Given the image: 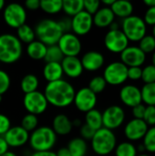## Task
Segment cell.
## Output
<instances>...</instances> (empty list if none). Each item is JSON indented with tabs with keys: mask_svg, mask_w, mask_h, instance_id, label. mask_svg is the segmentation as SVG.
<instances>
[{
	"mask_svg": "<svg viewBox=\"0 0 155 156\" xmlns=\"http://www.w3.org/2000/svg\"><path fill=\"white\" fill-rule=\"evenodd\" d=\"M43 93L48 105L62 109L73 103L76 90L70 82L62 79L47 83Z\"/></svg>",
	"mask_w": 155,
	"mask_h": 156,
	"instance_id": "6da1fadb",
	"label": "cell"
},
{
	"mask_svg": "<svg viewBox=\"0 0 155 156\" xmlns=\"http://www.w3.org/2000/svg\"><path fill=\"white\" fill-rule=\"evenodd\" d=\"M23 54V44L16 35L4 33L0 35V63L13 64L18 61Z\"/></svg>",
	"mask_w": 155,
	"mask_h": 156,
	"instance_id": "7a4b0ae2",
	"label": "cell"
},
{
	"mask_svg": "<svg viewBox=\"0 0 155 156\" xmlns=\"http://www.w3.org/2000/svg\"><path fill=\"white\" fill-rule=\"evenodd\" d=\"M34 30L37 40L45 44L47 47L57 45L64 33L59 22L51 18L41 19L36 25Z\"/></svg>",
	"mask_w": 155,
	"mask_h": 156,
	"instance_id": "3957f363",
	"label": "cell"
},
{
	"mask_svg": "<svg viewBox=\"0 0 155 156\" xmlns=\"http://www.w3.org/2000/svg\"><path fill=\"white\" fill-rule=\"evenodd\" d=\"M57 134L49 126H38L29 133L28 144L34 152L52 151L57 144Z\"/></svg>",
	"mask_w": 155,
	"mask_h": 156,
	"instance_id": "277c9868",
	"label": "cell"
},
{
	"mask_svg": "<svg viewBox=\"0 0 155 156\" xmlns=\"http://www.w3.org/2000/svg\"><path fill=\"white\" fill-rule=\"evenodd\" d=\"M117 145V138L113 131L106 128H100L95 132L90 140V146L95 154L107 156L114 152Z\"/></svg>",
	"mask_w": 155,
	"mask_h": 156,
	"instance_id": "5b68a950",
	"label": "cell"
},
{
	"mask_svg": "<svg viewBox=\"0 0 155 156\" xmlns=\"http://www.w3.org/2000/svg\"><path fill=\"white\" fill-rule=\"evenodd\" d=\"M129 41L139 42L147 32V26L139 16L132 15L129 17L122 19V29Z\"/></svg>",
	"mask_w": 155,
	"mask_h": 156,
	"instance_id": "8992f818",
	"label": "cell"
},
{
	"mask_svg": "<svg viewBox=\"0 0 155 156\" xmlns=\"http://www.w3.org/2000/svg\"><path fill=\"white\" fill-rule=\"evenodd\" d=\"M27 14L26 8L18 3H10L5 5L3 9V20L5 24L11 28H18L26 24Z\"/></svg>",
	"mask_w": 155,
	"mask_h": 156,
	"instance_id": "52a82bcc",
	"label": "cell"
},
{
	"mask_svg": "<svg viewBox=\"0 0 155 156\" xmlns=\"http://www.w3.org/2000/svg\"><path fill=\"white\" fill-rule=\"evenodd\" d=\"M102 77L107 85H122L128 80V67L121 61H113L105 67Z\"/></svg>",
	"mask_w": 155,
	"mask_h": 156,
	"instance_id": "ba28073f",
	"label": "cell"
},
{
	"mask_svg": "<svg viewBox=\"0 0 155 156\" xmlns=\"http://www.w3.org/2000/svg\"><path fill=\"white\" fill-rule=\"evenodd\" d=\"M22 102L27 113L36 116L44 113L48 107V103L44 93L39 90L24 94Z\"/></svg>",
	"mask_w": 155,
	"mask_h": 156,
	"instance_id": "9c48e42d",
	"label": "cell"
},
{
	"mask_svg": "<svg viewBox=\"0 0 155 156\" xmlns=\"http://www.w3.org/2000/svg\"><path fill=\"white\" fill-rule=\"evenodd\" d=\"M101 114L103 128L111 131L121 127L125 121V112L119 105H111L107 107Z\"/></svg>",
	"mask_w": 155,
	"mask_h": 156,
	"instance_id": "30bf717a",
	"label": "cell"
},
{
	"mask_svg": "<svg viewBox=\"0 0 155 156\" xmlns=\"http://www.w3.org/2000/svg\"><path fill=\"white\" fill-rule=\"evenodd\" d=\"M103 43L105 48L114 54H121L129 46V40L121 29H110L105 34Z\"/></svg>",
	"mask_w": 155,
	"mask_h": 156,
	"instance_id": "8fae6325",
	"label": "cell"
},
{
	"mask_svg": "<svg viewBox=\"0 0 155 156\" xmlns=\"http://www.w3.org/2000/svg\"><path fill=\"white\" fill-rule=\"evenodd\" d=\"M97 101V95L92 92L88 87H82L76 91L73 103L79 112L86 113L95 109Z\"/></svg>",
	"mask_w": 155,
	"mask_h": 156,
	"instance_id": "7c38bea8",
	"label": "cell"
},
{
	"mask_svg": "<svg viewBox=\"0 0 155 156\" xmlns=\"http://www.w3.org/2000/svg\"><path fill=\"white\" fill-rule=\"evenodd\" d=\"M57 45L64 57H78L82 49L79 37L72 32L63 33Z\"/></svg>",
	"mask_w": 155,
	"mask_h": 156,
	"instance_id": "4fadbf2b",
	"label": "cell"
},
{
	"mask_svg": "<svg viewBox=\"0 0 155 156\" xmlns=\"http://www.w3.org/2000/svg\"><path fill=\"white\" fill-rule=\"evenodd\" d=\"M92 16L84 10L71 17V32L79 37L89 34L92 29Z\"/></svg>",
	"mask_w": 155,
	"mask_h": 156,
	"instance_id": "5bb4252c",
	"label": "cell"
},
{
	"mask_svg": "<svg viewBox=\"0 0 155 156\" xmlns=\"http://www.w3.org/2000/svg\"><path fill=\"white\" fill-rule=\"evenodd\" d=\"M121 62L128 68L141 67L146 60V54H144L139 47L128 46L121 54Z\"/></svg>",
	"mask_w": 155,
	"mask_h": 156,
	"instance_id": "9a60e30c",
	"label": "cell"
},
{
	"mask_svg": "<svg viewBox=\"0 0 155 156\" xmlns=\"http://www.w3.org/2000/svg\"><path fill=\"white\" fill-rule=\"evenodd\" d=\"M3 137L5 138L9 148H19L28 143L29 133H27L20 125L11 126Z\"/></svg>",
	"mask_w": 155,
	"mask_h": 156,
	"instance_id": "2e32d148",
	"label": "cell"
},
{
	"mask_svg": "<svg viewBox=\"0 0 155 156\" xmlns=\"http://www.w3.org/2000/svg\"><path fill=\"white\" fill-rule=\"evenodd\" d=\"M148 129L149 126L143 120L132 119L126 123L124 127V135L129 142H136L143 139Z\"/></svg>",
	"mask_w": 155,
	"mask_h": 156,
	"instance_id": "e0dca14e",
	"label": "cell"
},
{
	"mask_svg": "<svg viewBox=\"0 0 155 156\" xmlns=\"http://www.w3.org/2000/svg\"><path fill=\"white\" fill-rule=\"evenodd\" d=\"M120 99L124 105L131 108L143 103L141 89L132 84L125 85L121 89Z\"/></svg>",
	"mask_w": 155,
	"mask_h": 156,
	"instance_id": "ac0fdd59",
	"label": "cell"
},
{
	"mask_svg": "<svg viewBox=\"0 0 155 156\" xmlns=\"http://www.w3.org/2000/svg\"><path fill=\"white\" fill-rule=\"evenodd\" d=\"M80 61L84 70L94 72L103 67L105 58L102 53L96 50H90L82 55Z\"/></svg>",
	"mask_w": 155,
	"mask_h": 156,
	"instance_id": "d6986e66",
	"label": "cell"
},
{
	"mask_svg": "<svg viewBox=\"0 0 155 156\" xmlns=\"http://www.w3.org/2000/svg\"><path fill=\"white\" fill-rule=\"evenodd\" d=\"M63 73L70 79H78L83 74V67L78 57H64L60 62Z\"/></svg>",
	"mask_w": 155,
	"mask_h": 156,
	"instance_id": "ffe728a7",
	"label": "cell"
},
{
	"mask_svg": "<svg viewBox=\"0 0 155 156\" xmlns=\"http://www.w3.org/2000/svg\"><path fill=\"white\" fill-rule=\"evenodd\" d=\"M51 128L57 136H66L72 132L73 123L68 115L64 113H58L53 118Z\"/></svg>",
	"mask_w": 155,
	"mask_h": 156,
	"instance_id": "44dd1931",
	"label": "cell"
},
{
	"mask_svg": "<svg viewBox=\"0 0 155 156\" xmlns=\"http://www.w3.org/2000/svg\"><path fill=\"white\" fill-rule=\"evenodd\" d=\"M93 26L99 28L109 27L115 20V16L111 11V7L103 6L100 7L93 16Z\"/></svg>",
	"mask_w": 155,
	"mask_h": 156,
	"instance_id": "7402d4cb",
	"label": "cell"
},
{
	"mask_svg": "<svg viewBox=\"0 0 155 156\" xmlns=\"http://www.w3.org/2000/svg\"><path fill=\"white\" fill-rule=\"evenodd\" d=\"M42 74L43 78L48 83L62 80L64 75L61 64L58 62H46L42 70Z\"/></svg>",
	"mask_w": 155,
	"mask_h": 156,
	"instance_id": "603a6c76",
	"label": "cell"
},
{
	"mask_svg": "<svg viewBox=\"0 0 155 156\" xmlns=\"http://www.w3.org/2000/svg\"><path fill=\"white\" fill-rule=\"evenodd\" d=\"M48 47L37 39L26 45V53L33 60H42L45 58Z\"/></svg>",
	"mask_w": 155,
	"mask_h": 156,
	"instance_id": "cb8c5ba5",
	"label": "cell"
},
{
	"mask_svg": "<svg viewBox=\"0 0 155 156\" xmlns=\"http://www.w3.org/2000/svg\"><path fill=\"white\" fill-rule=\"evenodd\" d=\"M111 9L115 16L124 19L132 15L133 5L127 0H115L111 6Z\"/></svg>",
	"mask_w": 155,
	"mask_h": 156,
	"instance_id": "d4e9b609",
	"label": "cell"
},
{
	"mask_svg": "<svg viewBox=\"0 0 155 156\" xmlns=\"http://www.w3.org/2000/svg\"><path fill=\"white\" fill-rule=\"evenodd\" d=\"M71 156H86L88 153V144L80 137L71 139L67 146Z\"/></svg>",
	"mask_w": 155,
	"mask_h": 156,
	"instance_id": "484cf974",
	"label": "cell"
},
{
	"mask_svg": "<svg viewBox=\"0 0 155 156\" xmlns=\"http://www.w3.org/2000/svg\"><path fill=\"white\" fill-rule=\"evenodd\" d=\"M38 86L39 80L35 74L32 73L25 75L20 80V90L24 92V94L38 90Z\"/></svg>",
	"mask_w": 155,
	"mask_h": 156,
	"instance_id": "4316f807",
	"label": "cell"
},
{
	"mask_svg": "<svg viewBox=\"0 0 155 156\" xmlns=\"http://www.w3.org/2000/svg\"><path fill=\"white\" fill-rule=\"evenodd\" d=\"M85 124L93 129L94 131H98L102 128V114L96 108L85 113Z\"/></svg>",
	"mask_w": 155,
	"mask_h": 156,
	"instance_id": "83f0119b",
	"label": "cell"
},
{
	"mask_svg": "<svg viewBox=\"0 0 155 156\" xmlns=\"http://www.w3.org/2000/svg\"><path fill=\"white\" fill-rule=\"evenodd\" d=\"M16 37L18 38V40L22 44H26L27 45V44L31 43L32 41H34L36 39V34H35L34 28H32L27 24L22 25L18 28H16Z\"/></svg>",
	"mask_w": 155,
	"mask_h": 156,
	"instance_id": "f1b7e54d",
	"label": "cell"
},
{
	"mask_svg": "<svg viewBox=\"0 0 155 156\" xmlns=\"http://www.w3.org/2000/svg\"><path fill=\"white\" fill-rule=\"evenodd\" d=\"M83 10V0L62 1V11L69 16L73 17Z\"/></svg>",
	"mask_w": 155,
	"mask_h": 156,
	"instance_id": "f546056e",
	"label": "cell"
},
{
	"mask_svg": "<svg viewBox=\"0 0 155 156\" xmlns=\"http://www.w3.org/2000/svg\"><path fill=\"white\" fill-rule=\"evenodd\" d=\"M48 15H56L62 11V0H40V8Z\"/></svg>",
	"mask_w": 155,
	"mask_h": 156,
	"instance_id": "4dcf8cb0",
	"label": "cell"
},
{
	"mask_svg": "<svg viewBox=\"0 0 155 156\" xmlns=\"http://www.w3.org/2000/svg\"><path fill=\"white\" fill-rule=\"evenodd\" d=\"M115 156H137L136 146L131 142H122L116 145L114 150Z\"/></svg>",
	"mask_w": 155,
	"mask_h": 156,
	"instance_id": "1f68e13d",
	"label": "cell"
},
{
	"mask_svg": "<svg viewBox=\"0 0 155 156\" xmlns=\"http://www.w3.org/2000/svg\"><path fill=\"white\" fill-rule=\"evenodd\" d=\"M143 102L147 106H155V82L144 84L141 89Z\"/></svg>",
	"mask_w": 155,
	"mask_h": 156,
	"instance_id": "d6a6232c",
	"label": "cell"
},
{
	"mask_svg": "<svg viewBox=\"0 0 155 156\" xmlns=\"http://www.w3.org/2000/svg\"><path fill=\"white\" fill-rule=\"evenodd\" d=\"M64 58V55L62 54L61 50L58 47V45L49 46L47 48L46 56L44 60L46 62H58L60 63Z\"/></svg>",
	"mask_w": 155,
	"mask_h": 156,
	"instance_id": "836d02e7",
	"label": "cell"
},
{
	"mask_svg": "<svg viewBox=\"0 0 155 156\" xmlns=\"http://www.w3.org/2000/svg\"><path fill=\"white\" fill-rule=\"evenodd\" d=\"M20 126L27 133H32L38 127V118L36 115L26 113L21 120Z\"/></svg>",
	"mask_w": 155,
	"mask_h": 156,
	"instance_id": "e575fe53",
	"label": "cell"
},
{
	"mask_svg": "<svg viewBox=\"0 0 155 156\" xmlns=\"http://www.w3.org/2000/svg\"><path fill=\"white\" fill-rule=\"evenodd\" d=\"M107 87V83L105 81V80L103 79L102 76H95L93 77L88 85V88L94 92L96 95L99 93H101Z\"/></svg>",
	"mask_w": 155,
	"mask_h": 156,
	"instance_id": "d590c367",
	"label": "cell"
},
{
	"mask_svg": "<svg viewBox=\"0 0 155 156\" xmlns=\"http://www.w3.org/2000/svg\"><path fill=\"white\" fill-rule=\"evenodd\" d=\"M139 48L144 54L153 53L155 51V38L152 35H145L139 41Z\"/></svg>",
	"mask_w": 155,
	"mask_h": 156,
	"instance_id": "8d00e7d4",
	"label": "cell"
},
{
	"mask_svg": "<svg viewBox=\"0 0 155 156\" xmlns=\"http://www.w3.org/2000/svg\"><path fill=\"white\" fill-rule=\"evenodd\" d=\"M143 146L145 151L149 153H155V126L148 129L143 137Z\"/></svg>",
	"mask_w": 155,
	"mask_h": 156,
	"instance_id": "74e56055",
	"label": "cell"
},
{
	"mask_svg": "<svg viewBox=\"0 0 155 156\" xmlns=\"http://www.w3.org/2000/svg\"><path fill=\"white\" fill-rule=\"evenodd\" d=\"M145 84L155 82V66L153 64L147 65L143 69L142 79Z\"/></svg>",
	"mask_w": 155,
	"mask_h": 156,
	"instance_id": "f35d334b",
	"label": "cell"
},
{
	"mask_svg": "<svg viewBox=\"0 0 155 156\" xmlns=\"http://www.w3.org/2000/svg\"><path fill=\"white\" fill-rule=\"evenodd\" d=\"M11 85V79L9 74L0 69V95L5 94L10 88Z\"/></svg>",
	"mask_w": 155,
	"mask_h": 156,
	"instance_id": "ab89813d",
	"label": "cell"
},
{
	"mask_svg": "<svg viewBox=\"0 0 155 156\" xmlns=\"http://www.w3.org/2000/svg\"><path fill=\"white\" fill-rule=\"evenodd\" d=\"M100 8V2L99 0H83V10L93 16Z\"/></svg>",
	"mask_w": 155,
	"mask_h": 156,
	"instance_id": "60d3db41",
	"label": "cell"
},
{
	"mask_svg": "<svg viewBox=\"0 0 155 156\" xmlns=\"http://www.w3.org/2000/svg\"><path fill=\"white\" fill-rule=\"evenodd\" d=\"M143 120L148 126H155V106H146Z\"/></svg>",
	"mask_w": 155,
	"mask_h": 156,
	"instance_id": "b9f144b4",
	"label": "cell"
},
{
	"mask_svg": "<svg viewBox=\"0 0 155 156\" xmlns=\"http://www.w3.org/2000/svg\"><path fill=\"white\" fill-rule=\"evenodd\" d=\"M95 132L93 129H91L90 127H89L87 124L83 123L80 127H79V137L82 138L83 140L87 141H90L93 137V135L95 134Z\"/></svg>",
	"mask_w": 155,
	"mask_h": 156,
	"instance_id": "7bdbcfd3",
	"label": "cell"
},
{
	"mask_svg": "<svg viewBox=\"0 0 155 156\" xmlns=\"http://www.w3.org/2000/svg\"><path fill=\"white\" fill-rule=\"evenodd\" d=\"M11 128L10 119L3 113H0V136H4Z\"/></svg>",
	"mask_w": 155,
	"mask_h": 156,
	"instance_id": "ee69618b",
	"label": "cell"
},
{
	"mask_svg": "<svg viewBox=\"0 0 155 156\" xmlns=\"http://www.w3.org/2000/svg\"><path fill=\"white\" fill-rule=\"evenodd\" d=\"M143 69L142 67H131L128 68V79L132 80H138L142 79Z\"/></svg>",
	"mask_w": 155,
	"mask_h": 156,
	"instance_id": "f6af8a7d",
	"label": "cell"
},
{
	"mask_svg": "<svg viewBox=\"0 0 155 156\" xmlns=\"http://www.w3.org/2000/svg\"><path fill=\"white\" fill-rule=\"evenodd\" d=\"M143 21L145 22L146 26H154L155 25V6L153 7H148V9L145 12Z\"/></svg>",
	"mask_w": 155,
	"mask_h": 156,
	"instance_id": "bcb514c9",
	"label": "cell"
},
{
	"mask_svg": "<svg viewBox=\"0 0 155 156\" xmlns=\"http://www.w3.org/2000/svg\"><path fill=\"white\" fill-rule=\"evenodd\" d=\"M145 109H146V106L143 103H141V104L132 108V113L133 119L143 120V116H144Z\"/></svg>",
	"mask_w": 155,
	"mask_h": 156,
	"instance_id": "7dc6e473",
	"label": "cell"
},
{
	"mask_svg": "<svg viewBox=\"0 0 155 156\" xmlns=\"http://www.w3.org/2000/svg\"><path fill=\"white\" fill-rule=\"evenodd\" d=\"M26 10H30V11H35L40 8V0H26L25 2V6Z\"/></svg>",
	"mask_w": 155,
	"mask_h": 156,
	"instance_id": "c3c4849f",
	"label": "cell"
},
{
	"mask_svg": "<svg viewBox=\"0 0 155 156\" xmlns=\"http://www.w3.org/2000/svg\"><path fill=\"white\" fill-rule=\"evenodd\" d=\"M58 22L64 33L71 32V18L69 17L62 18L61 20H58Z\"/></svg>",
	"mask_w": 155,
	"mask_h": 156,
	"instance_id": "681fc988",
	"label": "cell"
},
{
	"mask_svg": "<svg viewBox=\"0 0 155 156\" xmlns=\"http://www.w3.org/2000/svg\"><path fill=\"white\" fill-rule=\"evenodd\" d=\"M9 151V146L6 144L5 138L3 136H0V156L5 154Z\"/></svg>",
	"mask_w": 155,
	"mask_h": 156,
	"instance_id": "f907efd6",
	"label": "cell"
},
{
	"mask_svg": "<svg viewBox=\"0 0 155 156\" xmlns=\"http://www.w3.org/2000/svg\"><path fill=\"white\" fill-rule=\"evenodd\" d=\"M30 156H57L56 153L53 151L48 152H34Z\"/></svg>",
	"mask_w": 155,
	"mask_h": 156,
	"instance_id": "816d5d0a",
	"label": "cell"
},
{
	"mask_svg": "<svg viewBox=\"0 0 155 156\" xmlns=\"http://www.w3.org/2000/svg\"><path fill=\"white\" fill-rule=\"evenodd\" d=\"M56 153V155L57 156H71L69 154V151L68 150L67 147H62V148H59Z\"/></svg>",
	"mask_w": 155,
	"mask_h": 156,
	"instance_id": "f5cc1de1",
	"label": "cell"
},
{
	"mask_svg": "<svg viewBox=\"0 0 155 156\" xmlns=\"http://www.w3.org/2000/svg\"><path fill=\"white\" fill-rule=\"evenodd\" d=\"M115 0H103L100 2V4H103L104 6H107V7H111L112 5V4L114 3Z\"/></svg>",
	"mask_w": 155,
	"mask_h": 156,
	"instance_id": "db71d44e",
	"label": "cell"
},
{
	"mask_svg": "<svg viewBox=\"0 0 155 156\" xmlns=\"http://www.w3.org/2000/svg\"><path fill=\"white\" fill-rule=\"evenodd\" d=\"M143 3L148 7H153V6H155V0H144Z\"/></svg>",
	"mask_w": 155,
	"mask_h": 156,
	"instance_id": "11a10c76",
	"label": "cell"
},
{
	"mask_svg": "<svg viewBox=\"0 0 155 156\" xmlns=\"http://www.w3.org/2000/svg\"><path fill=\"white\" fill-rule=\"evenodd\" d=\"M109 27H110V29H111V30L120 29V28H119V24H118L117 22H115V21H114V22H113V23H112V24H111V25Z\"/></svg>",
	"mask_w": 155,
	"mask_h": 156,
	"instance_id": "9f6ffc18",
	"label": "cell"
},
{
	"mask_svg": "<svg viewBox=\"0 0 155 156\" xmlns=\"http://www.w3.org/2000/svg\"><path fill=\"white\" fill-rule=\"evenodd\" d=\"M136 149H137V152H138V153H143V152L145 151V148H144V146H143V144H139V145L136 147Z\"/></svg>",
	"mask_w": 155,
	"mask_h": 156,
	"instance_id": "6f0895ef",
	"label": "cell"
},
{
	"mask_svg": "<svg viewBox=\"0 0 155 156\" xmlns=\"http://www.w3.org/2000/svg\"><path fill=\"white\" fill-rule=\"evenodd\" d=\"M1 156H17L16 155V153H14V152H12V151H8V152H6L5 154H4L3 155Z\"/></svg>",
	"mask_w": 155,
	"mask_h": 156,
	"instance_id": "680465c9",
	"label": "cell"
},
{
	"mask_svg": "<svg viewBox=\"0 0 155 156\" xmlns=\"http://www.w3.org/2000/svg\"><path fill=\"white\" fill-rule=\"evenodd\" d=\"M5 6V3L4 0H0V11H2L4 9V7Z\"/></svg>",
	"mask_w": 155,
	"mask_h": 156,
	"instance_id": "91938a15",
	"label": "cell"
},
{
	"mask_svg": "<svg viewBox=\"0 0 155 156\" xmlns=\"http://www.w3.org/2000/svg\"><path fill=\"white\" fill-rule=\"evenodd\" d=\"M152 61H153V65L155 66V51L153 53V57H152Z\"/></svg>",
	"mask_w": 155,
	"mask_h": 156,
	"instance_id": "94428289",
	"label": "cell"
},
{
	"mask_svg": "<svg viewBox=\"0 0 155 156\" xmlns=\"http://www.w3.org/2000/svg\"><path fill=\"white\" fill-rule=\"evenodd\" d=\"M152 36L155 38V25L153 27V35H152Z\"/></svg>",
	"mask_w": 155,
	"mask_h": 156,
	"instance_id": "6125c7cd",
	"label": "cell"
},
{
	"mask_svg": "<svg viewBox=\"0 0 155 156\" xmlns=\"http://www.w3.org/2000/svg\"><path fill=\"white\" fill-rule=\"evenodd\" d=\"M137 156H151L149 154H138Z\"/></svg>",
	"mask_w": 155,
	"mask_h": 156,
	"instance_id": "be15d7a7",
	"label": "cell"
},
{
	"mask_svg": "<svg viewBox=\"0 0 155 156\" xmlns=\"http://www.w3.org/2000/svg\"><path fill=\"white\" fill-rule=\"evenodd\" d=\"M2 101H3V95H0V103L2 102Z\"/></svg>",
	"mask_w": 155,
	"mask_h": 156,
	"instance_id": "e7e4bbea",
	"label": "cell"
}]
</instances>
